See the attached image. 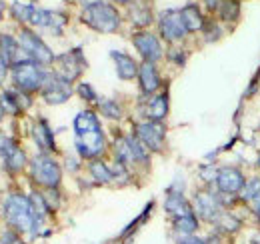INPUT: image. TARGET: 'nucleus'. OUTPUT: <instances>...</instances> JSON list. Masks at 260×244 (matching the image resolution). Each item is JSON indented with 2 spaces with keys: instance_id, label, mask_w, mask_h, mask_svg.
<instances>
[{
  "instance_id": "obj_1",
  "label": "nucleus",
  "mask_w": 260,
  "mask_h": 244,
  "mask_svg": "<svg viewBox=\"0 0 260 244\" xmlns=\"http://www.w3.org/2000/svg\"><path fill=\"white\" fill-rule=\"evenodd\" d=\"M4 218L18 232H28V230L36 228L30 198H26L22 194H12V196L6 198V202H4Z\"/></svg>"
},
{
  "instance_id": "obj_2",
  "label": "nucleus",
  "mask_w": 260,
  "mask_h": 244,
  "mask_svg": "<svg viewBox=\"0 0 260 244\" xmlns=\"http://www.w3.org/2000/svg\"><path fill=\"white\" fill-rule=\"evenodd\" d=\"M82 22L96 32H114L120 26V14L114 6L106 2L90 4L82 12Z\"/></svg>"
},
{
  "instance_id": "obj_3",
  "label": "nucleus",
  "mask_w": 260,
  "mask_h": 244,
  "mask_svg": "<svg viewBox=\"0 0 260 244\" xmlns=\"http://www.w3.org/2000/svg\"><path fill=\"white\" fill-rule=\"evenodd\" d=\"M12 78H14V84L18 86V90L34 92L42 88V84L46 80V72L38 66V62L18 60L12 68Z\"/></svg>"
},
{
  "instance_id": "obj_4",
  "label": "nucleus",
  "mask_w": 260,
  "mask_h": 244,
  "mask_svg": "<svg viewBox=\"0 0 260 244\" xmlns=\"http://www.w3.org/2000/svg\"><path fill=\"white\" fill-rule=\"evenodd\" d=\"M62 170L56 160H52L48 154H38L32 160V178L44 188H56L60 182Z\"/></svg>"
},
{
  "instance_id": "obj_5",
  "label": "nucleus",
  "mask_w": 260,
  "mask_h": 244,
  "mask_svg": "<svg viewBox=\"0 0 260 244\" xmlns=\"http://www.w3.org/2000/svg\"><path fill=\"white\" fill-rule=\"evenodd\" d=\"M18 44H20V48L28 54V58H32V60L38 62V64H50V62H54L52 50L42 42V38H38V36H36L32 30H28V28H22L20 36H18Z\"/></svg>"
},
{
  "instance_id": "obj_6",
  "label": "nucleus",
  "mask_w": 260,
  "mask_h": 244,
  "mask_svg": "<svg viewBox=\"0 0 260 244\" xmlns=\"http://www.w3.org/2000/svg\"><path fill=\"white\" fill-rule=\"evenodd\" d=\"M54 64H56V74L60 78H64L66 82L76 80L86 68V60H84L80 48H74V50L60 54L58 58H54Z\"/></svg>"
},
{
  "instance_id": "obj_7",
  "label": "nucleus",
  "mask_w": 260,
  "mask_h": 244,
  "mask_svg": "<svg viewBox=\"0 0 260 244\" xmlns=\"http://www.w3.org/2000/svg\"><path fill=\"white\" fill-rule=\"evenodd\" d=\"M104 146L106 142H104V134L100 126L76 134V150L82 158H96L104 152Z\"/></svg>"
},
{
  "instance_id": "obj_8",
  "label": "nucleus",
  "mask_w": 260,
  "mask_h": 244,
  "mask_svg": "<svg viewBox=\"0 0 260 244\" xmlns=\"http://www.w3.org/2000/svg\"><path fill=\"white\" fill-rule=\"evenodd\" d=\"M40 92L48 104H62L70 98L72 88H70V82H66L64 78H60L54 72V74H46V80H44Z\"/></svg>"
},
{
  "instance_id": "obj_9",
  "label": "nucleus",
  "mask_w": 260,
  "mask_h": 244,
  "mask_svg": "<svg viewBox=\"0 0 260 244\" xmlns=\"http://www.w3.org/2000/svg\"><path fill=\"white\" fill-rule=\"evenodd\" d=\"M186 26L182 20L180 10H164L160 14V34L168 42H176L182 40L186 36Z\"/></svg>"
},
{
  "instance_id": "obj_10",
  "label": "nucleus",
  "mask_w": 260,
  "mask_h": 244,
  "mask_svg": "<svg viewBox=\"0 0 260 244\" xmlns=\"http://www.w3.org/2000/svg\"><path fill=\"white\" fill-rule=\"evenodd\" d=\"M132 42L136 46V50L140 52V56L144 58V62H154L162 58V46L158 42V38L150 32H136L132 36Z\"/></svg>"
},
{
  "instance_id": "obj_11",
  "label": "nucleus",
  "mask_w": 260,
  "mask_h": 244,
  "mask_svg": "<svg viewBox=\"0 0 260 244\" xmlns=\"http://www.w3.org/2000/svg\"><path fill=\"white\" fill-rule=\"evenodd\" d=\"M136 136L148 150H162L164 146V128L160 122H142L136 126Z\"/></svg>"
},
{
  "instance_id": "obj_12",
  "label": "nucleus",
  "mask_w": 260,
  "mask_h": 244,
  "mask_svg": "<svg viewBox=\"0 0 260 244\" xmlns=\"http://www.w3.org/2000/svg\"><path fill=\"white\" fill-rule=\"evenodd\" d=\"M216 186L222 194H236V192H242L244 188V176L238 168L234 166H222L218 172H216Z\"/></svg>"
},
{
  "instance_id": "obj_13",
  "label": "nucleus",
  "mask_w": 260,
  "mask_h": 244,
  "mask_svg": "<svg viewBox=\"0 0 260 244\" xmlns=\"http://www.w3.org/2000/svg\"><path fill=\"white\" fill-rule=\"evenodd\" d=\"M194 212L206 220V222H216L220 218V204L218 198L212 196L210 192H198L194 196Z\"/></svg>"
},
{
  "instance_id": "obj_14",
  "label": "nucleus",
  "mask_w": 260,
  "mask_h": 244,
  "mask_svg": "<svg viewBox=\"0 0 260 244\" xmlns=\"http://www.w3.org/2000/svg\"><path fill=\"white\" fill-rule=\"evenodd\" d=\"M0 154L4 156L6 168L12 170V172L20 170V168L26 164V156H24V152H22V150L16 146V142L10 140V138H0Z\"/></svg>"
},
{
  "instance_id": "obj_15",
  "label": "nucleus",
  "mask_w": 260,
  "mask_h": 244,
  "mask_svg": "<svg viewBox=\"0 0 260 244\" xmlns=\"http://www.w3.org/2000/svg\"><path fill=\"white\" fill-rule=\"evenodd\" d=\"M164 208H166V212L170 214L174 220L194 214L192 206H190V204L186 202V198L182 196V192H176V190H172V188H170V192H168V196H166Z\"/></svg>"
},
{
  "instance_id": "obj_16",
  "label": "nucleus",
  "mask_w": 260,
  "mask_h": 244,
  "mask_svg": "<svg viewBox=\"0 0 260 244\" xmlns=\"http://www.w3.org/2000/svg\"><path fill=\"white\" fill-rule=\"evenodd\" d=\"M138 78H140V86L146 94L154 92L160 86V76H158V70L152 62H142L140 68H138Z\"/></svg>"
},
{
  "instance_id": "obj_17",
  "label": "nucleus",
  "mask_w": 260,
  "mask_h": 244,
  "mask_svg": "<svg viewBox=\"0 0 260 244\" xmlns=\"http://www.w3.org/2000/svg\"><path fill=\"white\" fill-rule=\"evenodd\" d=\"M112 60L116 64V72H118V76L122 78V80H132L136 74H138V64L136 60L128 56V54H124V52H118V50H114L112 54Z\"/></svg>"
},
{
  "instance_id": "obj_18",
  "label": "nucleus",
  "mask_w": 260,
  "mask_h": 244,
  "mask_svg": "<svg viewBox=\"0 0 260 244\" xmlns=\"http://www.w3.org/2000/svg\"><path fill=\"white\" fill-rule=\"evenodd\" d=\"M32 134H34L36 144H38L42 150H46V152L56 150V144H54V134H52V130H50V126H48V122H46V120L38 122V124L34 126Z\"/></svg>"
},
{
  "instance_id": "obj_19",
  "label": "nucleus",
  "mask_w": 260,
  "mask_h": 244,
  "mask_svg": "<svg viewBox=\"0 0 260 244\" xmlns=\"http://www.w3.org/2000/svg\"><path fill=\"white\" fill-rule=\"evenodd\" d=\"M180 14H182L184 26H186V30L188 32H196L204 26L202 12H200V8H198L196 4H186V6L180 10Z\"/></svg>"
},
{
  "instance_id": "obj_20",
  "label": "nucleus",
  "mask_w": 260,
  "mask_h": 244,
  "mask_svg": "<svg viewBox=\"0 0 260 244\" xmlns=\"http://www.w3.org/2000/svg\"><path fill=\"white\" fill-rule=\"evenodd\" d=\"M146 114H148V118L152 122H160L166 118V114H168V96H166V92L154 96V98L148 102Z\"/></svg>"
},
{
  "instance_id": "obj_21",
  "label": "nucleus",
  "mask_w": 260,
  "mask_h": 244,
  "mask_svg": "<svg viewBox=\"0 0 260 244\" xmlns=\"http://www.w3.org/2000/svg\"><path fill=\"white\" fill-rule=\"evenodd\" d=\"M18 42L8 36V34H0V58L6 62V64H16V54H18Z\"/></svg>"
},
{
  "instance_id": "obj_22",
  "label": "nucleus",
  "mask_w": 260,
  "mask_h": 244,
  "mask_svg": "<svg viewBox=\"0 0 260 244\" xmlns=\"http://www.w3.org/2000/svg\"><path fill=\"white\" fill-rule=\"evenodd\" d=\"M100 122H98L96 114L90 112V110H84L80 112L76 118H74V132H86V130H92V128H98Z\"/></svg>"
},
{
  "instance_id": "obj_23",
  "label": "nucleus",
  "mask_w": 260,
  "mask_h": 244,
  "mask_svg": "<svg viewBox=\"0 0 260 244\" xmlns=\"http://www.w3.org/2000/svg\"><path fill=\"white\" fill-rule=\"evenodd\" d=\"M174 230L182 236H192L196 230H198V218L196 214L190 216H184V218H176L174 220Z\"/></svg>"
},
{
  "instance_id": "obj_24",
  "label": "nucleus",
  "mask_w": 260,
  "mask_h": 244,
  "mask_svg": "<svg viewBox=\"0 0 260 244\" xmlns=\"http://www.w3.org/2000/svg\"><path fill=\"white\" fill-rule=\"evenodd\" d=\"M30 206H32L34 222H36V226H38V224H42V220H44L46 212L50 210V208H48V204H46V200H44V196H42V194H38V192H32V194H30Z\"/></svg>"
},
{
  "instance_id": "obj_25",
  "label": "nucleus",
  "mask_w": 260,
  "mask_h": 244,
  "mask_svg": "<svg viewBox=\"0 0 260 244\" xmlns=\"http://www.w3.org/2000/svg\"><path fill=\"white\" fill-rule=\"evenodd\" d=\"M90 174L94 176V180L98 182H110V180H114V172H112V168H108L104 162H100V160H94V162H90Z\"/></svg>"
},
{
  "instance_id": "obj_26",
  "label": "nucleus",
  "mask_w": 260,
  "mask_h": 244,
  "mask_svg": "<svg viewBox=\"0 0 260 244\" xmlns=\"http://www.w3.org/2000/svg\"><path fill=\"white\" fill-rule=\"evenodd\" d=\"M116 158H118V162L124 164V166L136 162V160H134V154H132V148H130L128 138H118V140H116Z\"/></svg>"
},
{
  "instance_id": "obj_27",
  "label": "nucleus",
  "mask_w": 260,
  "mask_h": 244,
  "mask_svg": "<svg viewBox=\"0 0 260 244\" xmlns=\"http://www.w3.org/2000/svg\"><path fill=\"white\" fill-rule=\"evenodd\" d=\"M34 8H36V6L28 4V2L16 0V2L12 4V14H14V18L20 20V22H30V16H32Z\"/></svg>"
},
{
  "instance_id": "obj_28",
  "label": "nucleus",
  "mask_w": 260,
  "mask_h": 244,
  "mask_svg": "<svg viewBox=\"0 0 260 244\" xmlns=\"http://www.w3.org/2000/svg\"><path fill=\"white\" fill-rule=\"evenodd\" d=\"M128 142H130V148H132V154H134V160L146 164L148 162V148L142 144V140L138 136H134V138H128Z\"/></svg>"
},
{
  "instance_id": "obj_29",
  "label": "nucleus",
  "mask_w": 260,
  "mask_h": 244,
  "mask_svg": "<svg viewBox=\"0 0 260 244\" xmlns=\"http://www.w3.org/2000/svg\"><path fill=\"white\" fill-rule=\"evenodd\" d=\"M242 198L244 200H258L260 198V178H250L244 182V188H242Z\"/></svg>"
},
{
  "instance_id": "obj_30",
  "label": "nucleus",
  "mask_w": 260,
  "mask_h": 244,
  "mask_svg": "<svg viewBox=\"0 0 260 244\" xmlns=\"http://www.w3.org/2000/svg\"><path fill=\"white\" fill-rule=\"evenodd\" d=\"M220 16H222V20H228V22L236 20V16H238V0H222Z\"/></svg>"
},
{
  "instance_id": "obj_31",
  "label": "nucleus",
  "mask_w": 260,
  "mask_h": 244,
  "mask_svg": "<svg viewBox=\"0 0 260 244\" xmlns=\"http://www.w3.org/2000/svg\"><path fill=\"white\" fill-rule=\"evenodd\" d=\"M100 110H102V114H104L106 118H112V120H116V118L122 116V108H120L118 102H114V100H102V102H100Z\"/></svg>"
},
{
  "instance_id": "obj_32",
  "label": "nucleus",
  "mask_w": 260,
  "mask_h": 244,
  "mask_svg": "<svg viewBox=\"0 0 260 244\" xmlns=\"http://www.w3.org/2000/svg\"><path fill=\"white\" fill-rule=\"evenodd\" d=\"M216 226L224 228V230H228V232H234V230H238V220H234L232 214L222 212L220 214V218L216 220Z\"/></svg>"
},
{
  "instance_id": "obj_33",
  "label": "nucleus",
  "mask_w": 260,
  "mask_h": 244,
  "mask_svg": "<svg viewBox=\"0 0 260 244\" xmlns=\"http://www.w3.org/2000/svg\"><path fill=\"white\" fill-rule=\"evenodd\" d=\"M78 94H80L84 100H88V102H94V100H96V92H94V88H92L88 82L78 84Z\"/></svg>"
},
{
  "instance_id": "obj_34",
  "label": "nucleus",
  "mask_w": 260,
  "mask_h": 244,
  "mask_svg": "<svg viewBox=\"0 0 260 244\" xmlns=\"http://www.w3.org/2000/svg\"><path fill=\"white\" fill-rule=\"evenodd\" d=\"M150 12H146V10H142V8H138V10H134L132 12V22H136V24H140V26H144V24H148L150 22Z\"/></svg>"
},
{
  "instance_id": "obj_35",
  "label": "nucleus",
  "mask_w": 260,
  "mask_h": 244,
  "mask_svg": "<svg viewBox=\"0 0 260 244\" xmlns=\"http://www.w3.org/2000/svg\"><path fill=\"white\" fill-rule=\"evenodd\" d=\"M180 244H206V242L200 240V238H196V236H182Z\"/></svg>"
},
{
  "instance_id": "obj_36",
  "label": "nucleus",
  "mask_w": 260,
  "mask_h": 244,
  "mask_svg": "<svg viewBox=\"0 0 260 244\" xmlns=\"http://www.w3.org/2000/svg\"><path fill=\"white\" fill-rule=\"evenodd\" d=\"M6 70H8V64L0 58V84H2L4 78H6Z\"/></svg>"
},
{
  "instance_id": "obj_37",
  "label": "nucleus",
  "mask_w": 260,
  "mask_h": 244,
  "mask_svg": "<svg viewBox=\"0 0 260 244\" xmlns=\"http://www.w3.org/2000/svg\"><path fill=\"white\" fill-rule=\"evenodd\" d=\"M204 4H206L208 8H220L222 0H204Z\"/></svg>"
},
{
  "instance_id": "obj_38",
  "label": "nucleus",
  "mask_w": 260,
  "mask_h": 244,
  "mask_svg": "<svg viewBox=\"0 0 260 244\" xmlns=\"http://www.w3.org/2000/svg\"><path fill=\"white\" fill-rule=\"evenodd\" d=\"M254 212H256V216L260 218V198L258 200H254Z\"/></svg>"
},
{
  "instance_id": "obj_39",
  "label": "nucleus",
  "mask_w": 260,
  "mask_h": 244,
  "mask_svg": "<svg viewBox=\"0 0 260 244\" xmlns=\"http://www.w3.org/2000/svg\"><path fill=\"white\" fill-rule=\"evenodd\" d=\"M98 2H102V0H84V4H86V6H90V4H98Z\"/></svg>"
},
{
  "instance_id": "obj_40",
  "label": "nucleus",
  "mask_w": 260,
  "mask_h": 244,
  "mask_svg": "<svg viewBox=\"0 0 260 244\" xmlns=\"http://www.w3.org/2000/svg\"><path fill=\"white\" fill-rule=\"evenodd\" d=\"M2 14H4V2L0 0V20H2Z\"/></svg>"
},
{
  "instance_id": "obj_41",
  "label": "nucleus",
  "mask_w": 260,
  "mask_h": 244,
  "mask_svg": "<svg viewBox=\"0 0 260 244\" xmlns=\"http://www.w3.org/2000/svg\"><path fill=\"white\" fill-rule=\"evenodd\" d=\"M4 118V106H2V102H0V122Z\"/></svg>"
},
{
  "instance_id": "obj_42",
  "label": "nucleus",
  "mask_w": 260,
  "mask_h": 244,
  "mask_svg": "<svg viewBox=\"0 0 260 244\" xmlns=\"http://www.w3.org/2000/svg\"><path fill=\"white\" fill-rule=\"evenodd\" d=\"M252 242H254V244H260V234H258V236H254V240H252Z\"/></svg>"
},
{
  "instance_id": "obj_43",
  "label": "nucleus",
  "mask_w": 260,
  "mask_h": 244,
  "mask_svg": "<svg viewBox=\"0 0 260 244\" xmlns=\"http://www.w3.org/2000/svg\"><path fill=\"white\" fill-rule=\"evenodd\" d=\"M114 2H120V4H126V2H130V0H114Z\"/></svg>"
},
{
  "instance_id": "obj_44",
  "label": "nucleus",
  "mask_w": 260,
  "mask_h": 244,
  "mask_svg": "<svg viewBox=\"0 0 260 244\" xmlns=\"http://www.w3.org/2000/svg\"><path fill=\"white\" fill-rule=\"evenodd\" d=\"M258 166H260V158H258Z\"/></svg>"
}]
</instances>
